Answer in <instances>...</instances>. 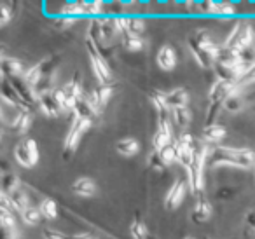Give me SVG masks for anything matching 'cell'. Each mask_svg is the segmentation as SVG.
<instances>
[{
  "instance_id": "cell-1",
  "label": "cell",
  "mask_w": 255,
  "mask_h": 239,
  "mask_svg": "<svg viewBox=\"0 0 255 239\" xmlns=\"http://www.w3.org/2000/svg\"><path fill=\"white\" fill-rule=\"evenodd\" d=\"M217 166H234V168L248 169L255 166V150L217 145L213 148H208L206 168H217Z\"/></svg>"
},
{
  "instance_id": "cell-2",
  "label": "cell",
  "mask_w": 255,
  "mask_h": 239,
  "mask_svg": "<svg viewBox=\"0 0 255 239\" xmlns=\"http://www.w3.org/2000/svg\"><path fill=\"white\" fill-rule=\"evenodd\" d=\"M189 49L199 67L210 68L217 61L220 46L215 44L206 30H198L189 37Z\"/></svg>"
},
{
  "instance_id": "cell-3",
  "label": "cell",
  "mask_w": 255,
  "mask_h": 239,
  "mask_svg": "<svg viewBox=\"0 0 255 239\" xmlns=\"http://www.w3.org/2000/svg\"><path fill=\"white\" fill-rule=\"evenodd\" d=\"M208 143L205 141H198L194 150V159H192L191 166L187 168V182H189V189L194 196L203 194V171L206 168V155H208Z\"/></svg>"
},
{
  "instance_id": "cell-4",
  "label": "cell",
  "mask_w": 255,
  "mask_h": 239,
  "mask_svg": "<svg viewBox=\"0 0 255 239\" xmlns=\"http://www.w3.org/2000/svg\"><path fill=\"white\" fill-rule=\"evenodd\" d=\"M86 47H88L93 74H95L98 84H110V81H112V70H110V65L107 61V58L100 53L98 46L91 39H86Z\"/></svg>"
},
{
  "instance_id": "cell-5",
  "label": "cell",
  "mask_w": 255,
  "mask_h": 239,
  "mask_svg": "<svg viewBox=\"0 0 255 239\" xmlns=\"http://www.w3.org/2000/svg\"><path fill=\"white\" fill-rule=\"evenodd\" d=\"M254 39H255V32L252 28V25L248 21H238L234 25V28L231 30V33L227 35L224 46L229 47L233 51H241L245 47L254 46Z\"/></svg>"
},
{
  "instance_id": "cell-6",
  "label": "cell",
  "mask_w": 255,
  "mask_h": 239,
  "mask_svg": "<svg viewBox=\"0 0 255 239\" xmlns=\"http://www.w3.org/2000/svg\"><path fill=\"white\" fill-rule=\"evenodd\" d=\"M39 145L33 138H23L14 147V159L23 168H33L39 162Z\"/></svg>"
},
{
  "instance_id": "cell-7",
  "label": "cell",
  "mask_w": 255,
  "mask_h": 239,
  "mask_svg": "<svg viewBox=\"0 0 255 239\" xmlns=\"http://www.w3.org/2000/svg\"><path fill=\"white\" fill-rule=\"evenodd\" d=\"M37 107L40 109V112L47 117H60L65 110V103H63V95H61V88L56 89L54 88L53 91H47L39 95V103Z\"/></svg>"
},
{
  "instance_id": "cell-8",
  "label": "cell",
  "mask_w": 255,
  "mask_h": 239,
  "mask_svg": "<svg viewBox=\"0 0 255 239\" xmlns=\"http://www.w3.org/2000/svg\"><path fill=\"white\" fill-rule=\"evenodd\" d=\"M91 126H93L91 120L81 119V117L74 116L70 127H68L67 138H65V155L74 154L75 148H77V145L81 143V138L84 136L86 133H88L89 127H91Z\"/></svg>"
},
{
  "instance_id": "cell-9",
  "label": "cell",
  "mask_w": 255,
  "mask_h": 239,
  "mask_svg": "<svg viewBox=\"0 0 255 239\" xmlns=\"http://www.w3.org/2000/svg\"><path fill=\"white\" fill-rule=\"evenodd\" d=\"M61 95H63V103H65V110H72L74 112L75 105L81 100V96L84 95V89H82L81 79H79V74L74 75L72 81H68L67 84L61 88Z\"/></svg>"
},
{
  "instance_id": "cell-10",
  "label": "cell",
  "mask_w": 255,
  "mask_h": 239,
  "mask_svg": "<svg viewBox=\"0 0 255 239\" xmlns=\"http://www.w3.org/2000/svg\"><path fill=\"white\" fill-rule=\"evenodd\" d=\"M187 187L189 182L178 178L171 183V187L168 189L166 196H164V208L166 210H177L185 199V194H187Z\"/></svg>"
},
{
  "instance_id": "cell-11",
  "label": "cell",
  "mask_w": 255,
  "mask_h": 239,
  "mask_svg": "<svg viewBox=\"0 0 255 239\" xmlns=\"http://www.w3.org/2000/svg\"><path fill=\"white\" fill-rule=\"evenodd\" d=\"M9 81H11V84L14 86V89L18 91L19 98H21V102L25 103L26 109H30V107H33V105L39 103V95H37L35 89H33L32 86L25 81V79L16 77V79H9Z\"/></svg>"
},
{
  "instance_id": "cell-12",
  "label": "cell",
  "mask_w": 255,
  "mask_h": 239,
  "mask_svg": "<svg viewBox=\"0 0 255 239\" xmlns=\"http://www.w3.org/2000/svg\"><path fill=\"white\" fill-rule=\"evenodd\" d=\"M112 95H114V86L112 84H100L98 88H95L91 93H88L89 100H91V103L96 107V110H98L100 114L103 112V109L107 107V103L110 102Z\"/></svg>"
},
{
  "instance_id": "cell-13",
  "label": "cell",
  "mask_w": 255,
  "mask_h": 239,
  "mask_svg": "<svg viewBox=\"0 0 255 239\" xmlns=\"http://www.w3.org/2000/svg\"><path fill=\"white\" fill-rule=\"evenodd\" d=\"M194 197H196V203L191 211V218L196 224H203V222L210 220L213 208H212V204H210V201L205 197V194H198V196H194Z\"/></svg>"
},
{
  "instance_id": "cell-14",
  "label": "cell",
  "mask_w": 255,
  "mask_h": 239,
  "mask_svg": "<svg viewBox=\"0 0 255 239\" xmlns=\"http://www.w3.org/2000/svg\"><path fill=\"white\" fill-rule=\"evenodd\" d=\"M74 116L81 117V119H88V120H91V122L95 124L96 120H98V117H100V112L96 110V107L91 103L89 96L84 93V95L81 96V100L77 102V105H75Z\"/></svg>"
},
{
  "instance_id": "cell-15",
  "label": "cell",
  "mask_w": 255,
  "mask_h": 239,
  "mask_svg": "<svg viewBox=\"0 0 255 239\" xmlns=\"http://www.w3.org/2000/svg\"><path fill=\"white\" fill-rule=\"evenodd\" d=\"M32 120H33L32 112H30L28 109H21L14 114V117H12L11 120H9V127H11L14 133L25 134L26 131L30 129V126H32Z\"/></svg>"
},
{
  "instance_id": "cell-16",
  "label": "cell",
  "mask_w": 255,
  "mask_h": 239,
  "mask_svg": "<svg viewBox=\"0 0 255 239\" xmlns=\"http://www.w3.org/2000/svg\"><path fill=\"white\" fill-rule=\"evenodd\" d=\"M2 74H4V77L7 79H16V77H23V75L26 74V70L28 68H25V65L21 63L19 60H16V58H9V56H4L2 58Z\"/></svg>"
},
{
  "instance_id": "cell-17",
  "label": "cell",
  "mask_w": 255,
  "mask_h": 239,
  "mask_svg": "<svg viewBox=\"0 0 255 239\" xmlns=\"http://www.w3.org/2000/svg\"><path fill=\"white\" fill-rule=\"evenodd\" d=\"M156 61L159 65L161 70L164 72H171L175 67H177V53L171 46H163L159 51H157V56H156Z\"/></svg>"
},
{
  "instance_id": "cell-18",
  "label": "cell",
  "mask_w": 255,
  "mask_h": 239,
  "mask_svg": "<svg viewBox=\"0 0 255 239\" xmlns=\"http://www.w3.org/2000/svg\"><path fill=\"white\" fill-rule=\"evenodd\" d=\"M2 100H4L7 105L14 107V109H18V110L26 109L25 103H23L21 98H19L18 91H16L14 86L11 84V81H9L7 77L2 79Z\"/></svg>"
},
{
  "instance_id": "cell-19",
  "label": "cell",
  "mask_w": 255,
  "mask_h": 239,
  "mask_svg": "<svg viewBox=\"0 0 255 239\" xmlns=\"http://www.w3.org/2000/svg\"><path fill=\"white\" fill-rule=\"evenodd\" d=\"M98 190L96 187V182L89 176H81L77 178L74 183H72V192L75 196H81V197H93Z\"/></svg>"
},
{
  "instance_id": "cell-20",
  "label": "cell",
  "mask_w": 255,
  "mask_h": 239,
  "mask_svg": "<svg viewBox=\"0 0 255 239\" xmlns=\"http://www.w3.org/2000/svg\"><path fill=\"white\" fill-rule=\"evenodd\" d=\"M7 199H9V204H11L12 211H16V213H23V211L30 206L28 194L25 192V189H23V187L12 190L11 194H7Z\"/></svg>"
},
{
  "instance_id": "cell-21",
  "label": "cell",
  "mask_w": 255,
  "mask_h": 239,
  "mask_svg": "<svg viewBox=\"0 0 255 239\" xmlns=\"http://www.w3.org/2000/svg\"><path fill=\"white\" fill-rule=\"evenodd\" d=\"M189 103V93L184 88H177L173 91L166 93V105L173 109H182V107H187Z\"/></svg>"
},
{
  "instance_id": "cell-22",
  "label": "cell",
  "mask_w": 255,
  "mask_h": 239,
  "mask_svg": "<svg viewBox=\"0 0 255 239\" xmlns=\"http://www.w3.org/2000/svg\"><path fill=\"white\" fill-rule=\"evenodd\" d=\"M116 150L124 157H133V155H136L140 152V141L131 136L123 138V140H119L116 143Z\"/></svg>"
},
{
  "instance_id": "cell-23",
  "label": "cell",
  "mask_w": 255,
  "mask_h": 239,
  "mask_svg": "<svg viewBox=\"0 0 255 239\" xmlns=\"http://www.w3.org/2000/svg\"><path fill=\"white\" fill-rule=\"evenodd\" d=\"M226 127L222 124H210V126H205L203 129V141L205 143H219L226 138Z\"/></svg>"
},
{
  "instance_id": "cell-24",
  "label": "cell",
  "mask_w": 255,
  "mask_h": 239,
  "mask_svg": "<svg viewBox=\"0 0 255 239\" xmlns=\"http://www.w3.org/2000/svg\"><path fill=\"white\" fill-rule=\"evenodd\" d=\"M215 72L219 75L220 81L227 82H236L240 81V72H238V65H226V63H215Z\"/></svg>"
},
{
  "instance_id": "cell-25",
  "label": "cell",
  "mask_w": 255,
  "mask_h": 239,
  "mask_svg": "<svg viewBox=\"0 0 255 239\" xmlns=\"http://www.w3.org/2000/svg\"><path fill=\"white\" fill-rule=\"evenodd\" d=\"M192 114L187 107H182V109H173L171 110V120L175 122V126L180 127V129H185V127L191 124Z\"/></svg>"
},
{
  "instance_id": "cell-26",
  "label": "cell",
  "mask_w": 255,
  "mask_h": 239,
  "mask_svg": "<svg viewBox=\"0 0 255 239\" xmlns=\"http://www.w3.org/2000/svg\"><path fill=\"white\" fill-rule=\"evenodd\" d=\"M123 47L126 51H131V53L142 51V49H145V39H142V35L126 33V35H123Z\"/></svg>"
},
{
  "instance_id": "cell-27",
  "label": "cell",
  "mask_w": 255,
  "mask_h": 239,
  "mask_svg": "<svg viewBox=\"0 0 255 239\" xmlns=\"http://www.w3.org/2000/svg\"><path fill=\"white\" fill-rule=\"evenodd\" d=\"M102 30H103V39H105V42H110V40L116 39L117 35H123L119 26H117L116 18L102 19Z\"/></svg>"
},
{
  "instance_id": "cell-28",
  "label": "cell",
  "mask_w": 255,
  "mask_h": 239,
  "mask_svg": "<svg viewBox=\"0 0 255 239\" xmlns=\"http://www.w3.org/2000/svg\"><path fill=\"white\" fill-rule=\"evenodd\" d=\"M0 227L11 229V231H18V222H16L14 211L0 208Z\"/></svg>"
},
{
  "instance_id": "cell-29",
  "label": "cell",
  "mask_w": 255,
  "mask_h": 239,
  "mask_svg": "<svg viewBox=\"0 0 255 239\" xmlns=\"http://www.w3.org/2000/svg\"><path fill=\"white\" fill-rule=\"evenodd\" d=\"M60 16H68V18H75V19H79V18H81V16H86L84 5H82L81 0H79V2H70V4H67L63 9H61Z\"/></svg>"
},
{
  "instance_id": "cell-30",
  "label": "cell",
  "mask_w": 255,
  "mask_h": 239,
  "mask_svg": "<svg viewBox=\"0 0 255 239\" xmlns=\"http://www.w3.org/2000/svg\"><path fill=\"white\" fill-rule=\"evenodd\" d=\"M129 232H131L133 239H145L147 236L150 234L149 229H147V225H145V222L138 217L131 222V225H129Z\"/></svg>"
},
{
  "instance_id": "cell-31",
  "label": "cell",
  "mask_w": 255,
  "mask_h": 239,
  "mask_svg": "<svg viewBox=\"0 0 255 239\" xmlns=\"http://www.w3.org/2000/svg\"><path fill=\"white\" fill-rule=\"evenodd\" d=\"M40 213H42V217L46 218V220H54V218L58 217V204L56 201L49 199V197H46V199H42V203H40Z\"/></svg>"
},
{
  "instance_id": "cell-32",
  "label": "cell",
  "mask_w": 255,
  "mask_h": 239,
  "mask_svg": "<svg viewBox=\"0 0 255 239\" xmlns=\"http://www.w3.org/2000/svg\"><path fill=\"white\" fill-rule=\"evenodd\" d=\"M173 143L171 141V133H168V131H163V129H157L156 133H154V138H152V148L154 150H163L166 145Z\"/></svg>"
},
{
  "instance_id": "cell-33",
  "label": "cell",
  "mask_w": 255,
  "mask_h": 239,
  "mask_svg": "<svg viewBox=\"0 0 255 239\" xmlns=\"http://www.w3.org/2000/svg\"><path fill=\"white\" fill-rule=\"evenodd\" d=\"M19 215H21V220L25 225H37L40 222V218H44L42 213H40V208H35V206H28Z\"/></svg>"
},
{
  "instance_id": "cell-34",
  "label": "cell",
  "mask_w": 255,
  "mask_h": 239,
  "mask_svg": "<svg viewBox=\"0 0 255 239\" xmlns=\"http://www.w3.org/2000/svg\"><path fill=\"white\" fill-rule=\"evenodd\" d=\"M243 107H245V100H243V96L240 95V91L231 95L229 98L226 100V103H224V109H226L227 112H233V114L243 110Z\"/></svg>"
},
{
  "instance_id": "cell-35",
  "label": "cell",
  "mask_w": 255,
  "mask_h": 239,
  "mask_svg": "<svg viewBox=\"0 0 255 239\" xmlns=\"http://www.w3.org/2000/svg\"><path fill=\"white\" fill-rule=\"evenodd\" d=\"M19 187H21V182H19V178L14 173H5V175L2 176V192L11 194L12 190L19 189Z\"/></svg>"
},
{
  "instance_id": "cell-36",
  "label": "cell",
  "mask_w": 255,
  "mask_h": 239,
  "mask_svg": "<svg viewBox=\"0 0 255 239\" xmlns=\"http://www.w3.org/2000/svg\"><path fill=\"white\" fill-rule=\"evenodd\" d=\"M143 30H145V21H143L142 18H128L126 33H131V35H142Z\"/></svg>"
},
{
  "instance_id": "cell-37",
  "label": "cell",
  "mask_w": 255,
  "mask_h": 239,
  "mask_svg": "<svg viewBox=\"0 0 255 239\" xmlns=\"http://www.w3.org/2000/svg\"><path fill=\"white\" fill-rule=\"evenodd\" d=\"M159 155H161V159H163V162L166 166L177 162V147H175V141H173V143H170V145H166L163 150H159Z\"/></svg>"
},
{
  "instance_id": "cell-38",
  "label": "cell",
  "mask_w": 255,
  "mask_h": 239,
  "mask_svg": "<svg viewBox=\"0 0 255 239\" xmlns=\"http://www.w3.org/2000/svg\"><path fill=\"white\" fill-rule=\"evenodd\" d=\"M42 238L44 239H74V236H68L61 231H56V229L46 227V229H42Z\"/></svg>"
},
{
  "instance_id": "cell-39",
  "label": "cell",
  "mask_w": 255,
  "mask_h": 239,
  "mask_svg": "<svg viewBox=\"0 0 255 239\" xmlns=\"http://www.w3.org/2000/svg\"><path fill=\"white\" fill-rule=\"evenodd\" d=\"M149 166L154 169V171H163L164 168H166V164L163 162V159H161L159 152L157 150H152L149 155Z\"/></svg>"
},
{
  "instance_id": "cell-40",
  "label": "cell",
  "mask_w": 255,
  "mask_h": 239,
  "mask_svg": "<svg viewBox=\"0 0 255 239\" xmlns=\"http://www.w3.org/2000/svg\"><path fill=\"white\" fill-rule=\"evenodd\" d=\"M12 18H14V11H12L11 5H9L7 2H4L2 7H0V25L5 26Z\"/></svg>"
},
{
  "instance_id": "cell-41",
  "label": "cell",
  "mask_w": 255,
  "mask_h": 239,
  "mask_svg": "<svg viewBox=\"0 0 255 239\" xmlns=\"http://www.w3.org/2000/svg\"><path fill=\"white\" fill-rule=\"evenodd\" d=\"M81 2H82V5H84L86 14L96 16V14H100V12H102V7H103V5H102V4H98V2H93V0H81Z\"/></svg>"
},
{
  "instance_id": "cell-42",
  "label": "cell",
  "mask_w": 255,
  "mask_h": 239,
  "mask_svg": "<svg viewBox=\"0 0 255 239\" xmlns=\"http://www.w3.org/2000/svg\"><path fill=\"white\" fill-rule=\"evenodd\" d=\"M250 84H255V67L250 68L243 77L238 81V88H245V86H250Z\"/></svg>"
},
{
  "instance_id": "cell-43",
  "label": "cell",
  "mask_w": 255,
  "mask_h": 239,
  "mask_svg": "<svg viewBox=\"0 0 255 239\" xmlns=\"http://www.w3.org/2000/svg\"><path fill=\"white\" fill-rule=\"evenodd\" d=\"M245 224H247V227L255 234V210L248 211V213L245 215Z\"/></svg>"
},
{
  "instance_id": "cell-44",
  "label": "cell",
  "mask_w": 255,
  "mask_h": 239,
  "mask_svg": "<svg viewBox=\"0 0 255 239\" xmlns=\"http://www.w3.org/2000/svg\"><path fill=\"white\" fill-rule=\"evenodd\" d=\"M74 239H98V238H95V236L89 234V232H82V234H75Z\"/></svg>"
},
{
  "instance_id": "cell-45",
  "label": "cell",
  "mask_w": 255,
  "mask_h": 239,
  "mask_svg": "<svg viewBox=\"0 0 255 239\" xmlns=\"http://www.w3.org/2000/svg\"><path fill=\"white\" fill-rule=\"evenodd\" d=\"M175 2H177V4H184V5H191L192 2H194V0H175Z\"/></svg>"
},
{
  "instance_id": "cell-46",
  "label": "cell",
  "mask_w": 255,
  "mask_h": 239,
  "mask_svg": "<svg viewBox=\"0 0 255 239\" xmlns=\"http://www.w3.org/2000/svg\"><path fill=\"white\" fill-rule=\"evenodd\" d=\"M117 2H121L123 5H129V4H135L136 0H117Z\"/></svg>"
},
{
  "instance_id": "cell-47",
  "label": "cell",
  "mask_w": 255,
  "mask_h": 239,
  "mask_svg": "<svg viewBox=\"0 0 255 239\" xmlns=\"http://www.w3.org/2000/svg\"><path fill=\"white\" fill-rule=\"evenodd\" d=\"M93 2H98V4H102V5H103V4L107 2V0H93Z\"/></svg>"
},
{
  "instance_id": "cell-48",
  "label": "cell",
  "mask_w": 255,
  "mask_h": 239,
  "mask_svg": "<svg viewBox=\"0 0 255 239\" xmlns=\"http://www.w3.org/2000/svg\"><path fill=\"white\" fill-rule=\"evenodd\" d=\"M145 239H157V238H154V236L152 234H149V236H147V238Z\"/></svg>"
},
{
  "instance_id": "cell-49",
  "label": "cell",
  "mask_w": 255,
  "mask_h": 239,
  "mask_svg": "<svg viewBox=\"0 0 255 239\" xmlns=\"http://www.w3.org/2000/svg\"><path fill=\"white\" fill-rule=\"evenodd\" d=\"M185 239H196V238H185Z\"/></svg>"
},
{
  "instance_id": "cell-50",
  "label": "cell",
  "mask_w": 255,
  "mask_h": 239,
  "mask_svg": "<svg viewBox=\"0 0 255 239\" xmlns=\"http://www.w3.org/2000/svg\"><path fill=\"white\" fill-rule=\"evenodd\" d=\"M203 239H210V238H203Z\"/></svg>"
}]
</instances>
